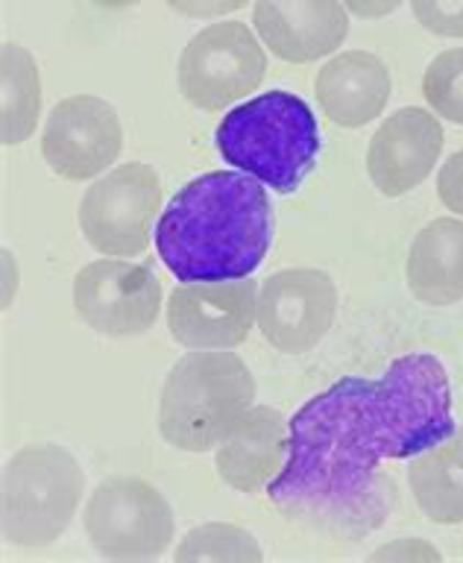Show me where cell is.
<instances>
[{
    "label": "cell",
    "instance_id": "obj_1",
    "mask_svg": "<svg viewBox=\"0 0 463 563\" xmlns=\"http://www.w3.org/2000/svg\"><path fill=\"white\" fill-rule=\"evenodd\" d=\"M455 426L447 367L431 352L403 355L376 378L343 376L290 417L288 461L267 496L288 519L361 540L396 508L382 464L420 455Z\"/></svg>",
    "mask_w": 463,
    "mask_h": 563
},
{
    "label": "cell",
    "instance_id": "obj_2",
    "mask_svg": "<svg viewBox=\"0 0 463 563\" xmlns=\"http://www.w3.org/2000/svg\"><path fill=\"white\" fill-rule=\"evenodd\" d=\"M273 232L267 185L235 167L209 170L167 200L156 223V253L179 282L246 279L271 253Z\"/></svg>",
    "mask_w": 463,
    "mask_h": 563
},
{
    "label": "cell",
    "instance_id": "obj_3",
    "mask_svg": "<svg viewBox=\"0 0 463 563\" xmlns=\"http://www.w3.org/2000/svg\"><path fill=\"white\" fill-rule=\"evenodd\" d=\"M220 158L276 194H294L315 170L323 139L311 106L290 91H267L232 106L214 130Z\"/></svg>",
    "mask_w": 463,
    "mask_h": 563
},
{
    "label": "cell",
    "instance_id": "obj_4",
    "mask_svg": "<svg viewBox=\"0 0 463 563\" xmlns=\"http://www.w3.org/2000/svg\"><path fill=\"white\" fill-rule=\"evenodd\" d=\"M255 376L232 350H191L167 369L158 431L174 449L209 452L253 405Z\"/></svg>",
    "mask_w": 463,
    "mask_h": 563
},
{
    "label": "cell",
    "instance_id": "obj_5",
    "mask_svg": "<svg viewBox=\"0 0 463 563\" xmlns=\"http://www.w3.org/2000/svg\"><path fill=\"white\" fill-rule=\"evenodd\" d=\"M86 473L59 443L18 449L0 475V534L9 545L44 549L77 517Z\"/></svg>",
    "mask_w": 463,
    "mask_h": 563
},
{
    "label": "cell",
    "instance_id": "obj_6",
    "mask_svg": "<svg viewBox=\"0 0 463 563\" xmlns=\"http://www.w3.org/2000/svg\"><path fill=\"white\" fill-rule=\"evenodd\" d=\"M82 528L106 561H156L176 537V517L165 493L139 475H109L86 501Z\"/></svg>",
    "mask_w": 463,
    "mask_h": 563
},
{
    "label": "cell",
    "instance_id": "obj_7",
    "mask_svg": "<svg viewBox=\"0 0 463 563\" xmlns=\"http://www.w3.org/2000/svg\"><path fill=\"white\" fill-rule=\"evenodd\" d=\"M162 214V179L144 162L112 167L79 200V229L100 255L132 258L150 246Z\"/></svg>",
    "mask_w": 463,
    "mask_h": 563
},
{
    "label": "cell",
    "instance_id": "obj_8",
    "mask_svg": "<svg viewBox=\"0 0 463 563\" xmlns=\"http://www.w3.org/2000/svg\"><path fill=\"white\" fill-rule=\"evenodd\" d=\"M267 74L262 42L241 21H220L202 26L185 44L176 65L179 95L202 112H223L244 103Z\"/></svg>",
    "mask_w": 463,
    "mask_h": 563
},
{
    "label": "cell",
    "instance_id": "obj_9",
    "mask_svg": "<svg viewBox=\"0 0 463 563\" xmlns=\"http://www.w3.org/2000/svg\"><path fill=\"white\" fill-rule=\"evenodd\" d=\"M74 311L103 338H141L162 311V282L150 264L106 255L74 276Z\"/></svg>",
    "mask_w": 463,
    "mask_h": 563
},
{
    "label": "cell",
    "instance_id": "obj_10",
    "mask_svg": "<svg viewBox=\"0 0 463 563\" xmlns=\"http://www.w3.org/2000/svg\"><path fill=\"white\" fill-rule=\"evenodd\" d=\"M338 314V285L317 267H288L258 285V332L276 352L302 355L323 341Z\"/></svg>",
    "mask_w": 463,
    "mask_h": 563
},
{
    "label": "cell",
    "instance_id": "obj_11",
    "mask_svg": "<svg viewBox=\"0 0 463 563\" xmlns=\"http://www.w3.org/2000/svg\"><path fill=\"white\" fill-rule=\"evenodd\" d=\"M253 276L229 282H183L167 297V329L185 350H235L258 317Z\"/></svg>",
    "mask_w": 463,
    "mask_h": 563
},
{
    "label": "cell",
    "instance_id": "obj_12",
    "mask_svg": "<svg viewBox=\"0 0 463 563\" xmlns=\"http://www.w3.org/2000/svg\"><path fill=\"white\" fill-rule=\"evenodd\" d=\"M123 150V126L109 100L95 95L65 97L53 106L42 132V156L53 174L86 183L106 174Z\"/></svg>",
    "mask_w": 463,
    "mask_h": 563
},
{
    "label": "cell",
    "instance_id": "obj_13",
    "mask_svg": "<svg viewBox=\"0 0 463 563\" xmlns=\"http://www.w3.org/2000/svg\"><path fill=\"white\" fill-rule=\"evenodd\" d=\"M443 123L420 106H405L378 126L367 147V174L385 197H405L420 188L443 153Z\"/></svg>",
    "mask_w": 463,
    "mask_h": 563
},
{
    "label": "cell",
    "instance_id": "obj_14",
    "mask_svg": "<svg viewBox=\"0 0 463 563\" xmlns=\"http://www.w3.org/2000/svg\"><path fill=\"white\" fill-rule=\"evenodd\" d=\"M253 24L273 56L308 65L343 47L350 9L341 0H255Z\"/></svg>",
    "mask_w": 463,
    "mask_h": 563
},
{
    "label": "cell",
    "instance_id": "obj_15",
    "mask_svg": "<svg viewBox=\"0 0 463 563\" xmlns=\"http://www.w3.org/2000/svg\"><path fill=\"white\" fill-rule=\"evenodd\" d=\"M290 420L271 405H250L214 446L220 482L238 493L267 490L288 461Z\"/></svg>",
    "mask_w": 463,
    "mask_h": 563
},
{
    "label": "cell",
    "instance_id": "obj_16",
    "mask_svg": "<svg viewBox=\"0 0 463 563\" xmlns=\"http://www.w3.org/2000/svg\"><path fill=\"white\" fill-rule=\"evenodd\" d=\"M394 91L390 70L376 53L346 51L317 70L315 95L323 114L343 130L382 118Z\"/></svg>",
    "mask_w": 463,
    "mask_h": 563
},
{
    "label": "cell",
    "instance_id": "obj_17",
    "mask_svg": "<svg viewBox=\"0 0 463 563\" xmlns=\"http://www.w3.org/2000/svg\"><path fill=\"white\" fill-rule=\"evenodd\" d=\"M408 290L422 306H455L463 299V220L438 218L422 227L408 250Z\"/></svg>",
    "mask_w": 463,
    "mask_h": 563
},
{
    "label": "cell",
    "instance_id": "obj_18",
    "mask_svg": "<svg viewBox=\"0 0 463 563\" xmlns=\"http://www.w3.org/2000/svg\"><path fill=\"white\" fill-rule=\"evenodd\" d=\"M408 484L420 510L438 526L463 522V426L408 457Z\"/></svg>",
    "mask_w": 463,
    "mask_h": 563
},
{
    "label": "cell",
    "instance_id": "obj_19",
    "mask_svg": "<svg viewBox=\"0 0 463 563\" xmlns=\"http://www.w3.org/2000/svg\"><path fill=\"white\" fill-rule=\"evenodd\" d=\"M42 114V77L33 53L15 42L0 47V141L3 147L24 144Z\"/></svg>",
    "mask_w": 463,
    "mask_h": 563
},
{
    "label": "cell",
    "instance_id": "obj_20",
    "mask_svg": "<svg viewBox=\"0 0 463 563\" xmlns=\"http://www.w3.org/2000/svg\"><path fill=\"white\" fill-rule=\"evenodd\" d=\"M176 563H262V543L232 522L194 526L174 549Z\"/></svg>",
    "mask_w": 463,
    "mask_h": 563
},
{
    "label": "cell",
    "instance_id": "obj_21",
    "mask_svg": "<svg viewBox=\"0 0 463 563\" xmlns=\"http://www.w3.org/2000/svg\"><path fill=\"white\" fill-rule=\"evenodd\" d=\"M422 97L440 121L463 126V47L438 53L422 74Z\"/></svg>",
    "mask_w": 463,
    "mask_h": 563
},
{
    "label": "cell",
    "instance_id": "obj_22",
    "mask_svg": "<svg viewBox=\"0 0 463 563\" xmlns=\"http://www.w3.org/2000/svg\"><path fill=\"white\" fill-rule=\"evenodd\" d=\"M422 30L440 38H463V0H411Z\"/></svg>",
    "mask_w": 463,
    "mask_h": 563
},
{
    "label": "cell",
    "instance_id": "obj_23",
    "mask_svg": "<svg viewBox=\"0 0 463 563\" xmlns=\"http://www.w3.org/2000/svg\"><path fill=\"white\" fill-rule=\"evenodd\" d=\"M440 558L443 554L438 552V545L420 537H399V540L378 545L376 552L370 554V561L376 563H440Z\"/></svg>",
    "mask_w": 463,
    "mask_h": 563
},
{
    "label": "cell",
    "instance_id": "obj_24",
    "mask_svg": "<svg viewBox=\"0 0 463 563\" xmlns=\"http://www.w3.org/2000/svg\"><path fill=\"white\" fill-rule=\"evenodd\" d=\"M438 197L443 200V206H447L449 211H455L458 218H463V150L452 153V156L440 165Z\"/></svg>",
    "mask_w": 463,
    "mask_h": 563
},
{
    "label": "cell",
    "instance_id": "obj_25",
    "mask_svg": "<svg viewBox=\"0 0 463 563\" xmlns=\"http://www.w3.org/2000/svg\"><path fill=\"white\" fill-rule=\"evenodd\" d=\"M165 3L185 18H227L244 9L250 0H165Z\"/></svg>",
    "mask_w": 463,
    "mask_h": 563
},
{
    "label": "cell",
    "instance_id": "obj_26",
    "mask_svg": "<svg viewBox=\"0 0 463 563\" xmlns=\"http://www.w3.org/2000/svg\"><path fill=\"white\" fill-rule=\"evenodd\" d=\"M341 3L350 9L352 15L364 18V21H378V18L394 15L396 9L403 7V0H341Z\"/></svg>",
    "mask_w": 463,
    "mask_h": 563
},
{
    "label": "cell",
    "instance_id": "obj_27",
    "mask_svg": "<svg viewBox=\"0 0 463 563\" xmlns=\"http://www.w3.org/2000/svg\"><path fill=\"white\" fill-rule=\"evenodd\" d=\"M18 294V264L9 246H3V311L12 308V299Z\"/></svg>",
    "mask_w": 463,
    "mask_h": 563
},
{
    "label": "cell",
    "instance_id": "obj_28",
    "mask_svg": "<svg viewBox=\"0 0 463 563\" xmlns=\"http://www.w3.org/2000/svg\"><path fill=\"white\" fill-rule=\"evenodd\" d=\"M91 3L100 9H132L139 7L141 0H91Z\"/></svg>",
    "mask_w": 463,
    "mask_h": 563
}]
</instances>
